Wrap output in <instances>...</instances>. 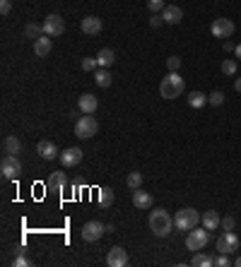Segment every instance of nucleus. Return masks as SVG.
Wrapping results in <instances>:
<instances>
[{"instance_id": "obj_25", "label": "nucleus", "mask_w": 241, "mask_h": 267, "mask_svg": "<svg viewBox=\"0 0 241 267\" xmlns=\"http://www.w3.org/2000/svg\"><path fill=\"white\" fill-rule=\"evenodd\" d=\"M191 265H193V267H212V265H215V260H212L210 255H203V253L198 250V253L191 258Z\"/></svg>"}, {"instance_id": "obj_8", "label": "nucleus", "mask_w": 241, "mask_h": 267, "mask_svg": "<svg viewBox=\"0 0 241 267\" xmlns=\"http://www.w3.org/2000/svg\"><path fill=\"white\" fill-rule=\"evenodd\" d=\"M109 231L101 222H96V219H92V222H87L85 226H82V241H87V243H96L104 233Z\"/></svg>"}, {"instance_id": "obj_42", "label": "nucleus", "mask_w": 241, "mask_h": 267, "mask_svg": "<svg viewBox=\"0 0 241 267\" xmlns=\"http://www.w3.org/2000/svg\"><path fill=\"white\" fill-rule=\"evenodd\" d=\"M234 265H237V267H241V255H239V258H237V263H234Z\"/></svg>"}, {"instance_id": "obj_18", "label": "nucleus", "mask_w": 241, "mask_h": 267, "mask_svg": "<svg viewBox=\"0 0 241 267\" xmlns=\"http://www.w3.org/2000/svg\"><path fill=\"white\" fill-rule=\"evenodd\" d=\"M162 19H164L167 24H179V22L184 19V10L176 7V5H167V7L162 10Z\"/></svg>"}, {"instance_id": "obj_22", "label": "nucleus", "mask_w": 241, "mask_h": 267, "mask_svg": "<svg viewBox=\"0 0 241 267\" xmlns=\"http://www.w3.org/2000/svg\"><path fill=\"white\" fill-rule=\"evenodd\" d=\"M111 80H113L111 72L106 70V68H96V70H94V82H96L101 89L111 87Z\"/></svg>"}, {"instance_id": "obj_11", "label": "nucleus", "mask_w": 241, "mask_h": 267, "mask_svg": "<svg viewBox=\"0 0 241 267\" xmlns=\"http://www.w3.org/2000/svg\"><path fill=\"white\" fill-rule=\"evenodd\" d=\"M130 260H128V253L121 248V246H113V248H109V253H106V265L109 267H126Z\"/></svg>"}, {"instance_id": "obj_20", "label": "nucleus", "mask_w": 241, "mask_h": 267, "mask_svg": "<svg viewBox=\"0 0 241 267\" xmlns=\"http://www.w3.org/2000/svg\"><path fill=\"white\" fill-rule=\"evenodd\" d=\"M200 222H203V226L207 231H215L220 224H222V219H220V214L215 212V210H207V212L200 217Z\"/></svg>"}, {"instance_id": "obj_31", "label": "nucleus", "mask_w": 241, "mask_h": 267, "mask_svg": "<svg viewBox=\"0 0 241 267\" xmlns=\"http://www.w3.org/2000/svg\"><path fill=\"white\" fill-rule=\"evenodd\" d=\"M96 68H99L96 55H94V58H82V70H85V72H94Z\"/></svg>"}, {"instance_id": "obj_13", "label": "nucleus", "mask_w": 241, "mask_h": 267, "mask_svg": "<svg viewBox=\"0 0 241 267\" xmlns=\"http://www.w3.org/2000/svg\"><path fill=\"white\" fill-rule=\"evenodd\" d=\"M68 188V176L63 174V171H53L51 176L46 178V190H51V193H63Z\"/></svg>"}, {"instance_id": "obj_10", "label": "nucleus", "mask_w": 241, "mask_h": 267, "mask_svg": "<svg viewBox=\"0 0 241 267\" xmlns=\"http://www.w3.org/2000/svg\"><path fill=\"white\" fill-rule=\"evenodd\" d=\"M41 24H44V34H48L51 39H56V36H60L65 32V22H63L60 15H48Z\"/></svg>"}, {"instance_id": "obj_28", "label": "nucleus", "mask_w": 241, "mask_h": 267, "mask_svg": "<svg viewBox=\"0 0 241 267\" xmlns=\"http://www.w3.org/2000/svg\"><path fill=\"white\" fill-rule=\"evenodd\" d=\"M24 34H27V39H39V36L44 34V24H27L24 27Z\"/></svg>"}, {"instance_id": "obj_16", "label": "nucleus", "mask_w": 241, "mask_h": 267, "mask_svg": "<svg viewBox=\"0 0 241 267\" xmlns=\"http://www.w3.org/2000/svg\"><path fill=\"white\" fill-rule=\"evenodd\" d=\"M77 108H80L82 113H90V116H92L94 111L99 108V99H96L94 94H82V96L77 99Z\"/></svg>"}, {"instance_id": "obj_15", "label": "nucleus", "mask_w": 241, "mask_h": 267, "mask_svg": "<svg viewBox=\"0 0 241 267\" xmlns=\"http://www.w3.org/2000/svg\"><path fill=\"white\" fill-rule=\"evenodd\" d=\"M51 48H53V39L48 34H41L39 39H34V53L39 58H46V55L51 53Z\"/></svg>"}, {"instance_id": "obj_14", "label": "nucleus", "mask_w": 241, "mask_h": 267, "mask_svg": "<svg viewBox=\"0 0 241 267\" xmlns=\"http://www.w3.org/2000/svg\"><path fill=\"white\" fill-rule=\"evenodd\" d=\"M37 154L41 157V159H46V161H53L60 157V152H58V147L51 140H41V142L37 144Z\"/></svg>"}, {"instance_id": "obj_26", "label": "nucleus", "mask_w": 241, "mask_h": 267, "mask_svg": "<svg viewBox=\"0 0 241 267\" xmlns=\"http://www.w3.org/2000/svg\"><path fill=\"white\" fill-rule=\"evenodd\" d=\"M116 200L111 188H99V205L101 207H111V202Z\"/></svg>"}, {"instance_id": "obj_2", "label": "nucleus", "mask_w": 241, "mask_h": 267, "mask_svg": "<svg viewBox=\"0 0 241 267\" xmlns=\"http://www.w3.org/2000/svg\"><path fill=\"white\" fill-rule=\"evenodd\" d=\"M184 89H186L184 77L179 72H167V77L159 85V94H162V99H176V96L184 94Z\"/></svg>"}, {"instance_id": "obj_41", "label": "nucleus", "mask_w": 241, "mask_h": 267, "mask_svg": "<svg viewBox=\"0 0 241 267\" xmlns=\"http://www.w3.org/2000/svg\"><path fill=\"white\" fill-rule=\"evenodd\" d=\"M234 55H237V58L241 60V44H237V51H234Z\"/></svg>"}, {"instance_id": "obj_38", "label": "nucleus", "mask_w": 241, "mask_h": 267, "mask_svg": "<svg viewBox=\"0 0 241 267\" xmlns=\"http://www.w3.org/2000/svg\"><path fill=\"white\" fill-rule=\"evenodd\" d=\"M12 265H15V267H27V265H29V260H27V258H24V255H17V258H15V263H12Z\"/></svg>"}, {"instance_id": "obj_6", "label": "nucleus", "mask_w": 241, "mask_h": 267, "mask_svg": "<svg viewBox=\"0 0 241 267\" xmlns=\"http://www.w3.org/2000/svg\"><path fill=\"white\" fill-rule=\"evenodd\" d=\"M0 174H2V178H7V180L22 176V164H19V159L15 157V154H2Z\"/></svg>"}, {"instance_id": "obj_40", "label": "nucleus", "mask_w": 241, "mask_h": 267, "mask_svg": "<svg viewBox=\"0 0 241 267\" xmlns=\"http://www.w3.org/2000/svg\"><path fill=\"white\" fill-rule=\"evenodd\" d=\"M234 89L241 94V77H237V82H234Z\"/></svg>"}, {"instance_id": "obj_24", "label": "nucleus", "mask_w": 241, "mask_h": 267, "mask_svg": "<svg viewBox=\"0 0 241 267\" xmlns=\"http://www.w3.org/2000/svg\"><path fill=\"white\" fill-rule=\"evenodd\" d=\"M207 104V94L203 91H188V106L191 108H203Z\"/></svg>"}, {"instance_id": "obj_35", "label": "nucleus", "mask_w": 241, "mask_h": 267, "mask_svg": "<svg viewBox=\"0 0 241 267\" xmlns=\"http://www.w3.org/2000/svg\"><path fill=\"white\" fill-rule=\"evenodd\" d=\"M215 265H217V267H229V265H232V260H229V255H227V253H220V258L215 260Z\"/></svg>"}, {"instance_id": "obj_19", "label": "nucleus", "mask_w": 241, "mask_h": 267, "mask_svg": "<svg viewBox=\"0 0 241 267\" xmlns=\"http://www.w3.org/2000/svg\"><path fill=\"white\" fill-rule=\"evenodd\" d=\"M80 27H82V32H85L87 36H96L99 32H101V19L94 17V15H90V17L82 19V24H80Z\"/></svg>"}, {"instance_id": "obj_4", "label": "nucleus", "mask_w": 241, "mask_h": 267, "mask_svg": "<svg viewBox=\"0 0 241 267\" xmlns=\"http://www.w3.org/2000/svg\"><path fill=\"white\" fill-rule=\"evenodd\" d=\"M96 130H99V123L94 121V116H90V113H85V116L77 118V123H75V135H77L80 140H90V137H94Z\"/></svg>"}, {"instance_id": "obj_27", "label": "nucleus", "mask_w": 241, "mask_h": 267, "mask_svg": "<svg viewBox=\"0 0 241 267\" xmlns=\"http://www.w3.org/2000/svg\"><path fill=\"white\" fill-rule=\"evenodd\" d=\"M207 104H210V106H222L224 104V91H220V89H215V91H210V94H207Z\"/></svg>"}, {"instance_id": "obj_5", "label": "nucleus", "mask_w": 241, "mask_h": 267, "mask_svg": "<svg viewBox=\"0 0 241 267\" xmlns=\"http://www.w3.org/2000/svg\"><path fill=\"white\" fill-rule=\"evenodd\" d=\"M207 241H210V231H207V229H198V226H195V229H191V231H186V248L188 250H195V253H198V250H203L205 246H207Z\"/></svg>"}, {"instance_id": "obj_33", "label": "nucleus", "mask_w": 241, "mask_h": 267, "mask_svg": "<svg viewBox=\"0 0 241 267\" xmlns=\"http://www.w3.org/2000/svg\"><path fill=\"white\" fill-rule=\"evenodd\" d=\"M167 70L169 72H179V70H181V58H179V55H171V58H167Z\"/></svg>"}, {"instance_id": "obj_32", "label": "nucleus", "mask_w": 241, "mask_h": 267, "mask_svg": "<svg viewBox=\"0 0 241 267\" xmlns=\"http://www.w3.org/2000/svg\"><path fill=\"white\" fill-rule=\"evenodd\" d=\"M147 7H149V12L159 15V12L167 7V2H164V0H147Z\"/></svg>"}, {"instance_id": "obj_23", "label": "nucleus", "mask_w": 241, "mask_h": 267, "mask_svg": "<svg viewBox=\"0 0 241 267\" xmlns=\"http://www.w3.org/2000/svg\"><path fill=\"white\" fill-rule=\"evenodd\" d=\"M96 60H99V68H111L113 63H116V53H113L111 48H101L96 53Z\"/></svg>"}, {"instance_id": "obj_34", "label": "nucleus", "mask_w": 241, "mask_h": 267, "mask_svg": "<svg viewBox=\"0 0 241 267\" xmlns=\"http://www.w3.org/2000/svg\"><path fill=\"white\" fill-rule=\"evenodd\" d=\"M220 226H222L224 231H234V226H237V219H234V217H224Z\"/></svg>"}, {"instance_id": "obj_37", "label": "nucleus", "mask_w": 241, "mask_h": 267, "mask_svg": "<svg viewBox=\"0 0 241 267\" xmlns=\"http://www.w3.org/2000/svg\"><path fill=\"white\" fill-rule=\"evenodd\" d=\"M222 48H224V53H234V51H237V46H234L229 39H224L222 41Z\"/></svg>"}, {"instance_id": "obj_3", "label": "nucleus", "mask_w": 241, "mask_h": 267, "mask_svg": "<svg viewBox=\"0 0 241 267\" xmlns=\"http://www.w3.org/2000/svg\"><path fill=\"white\" fill-rule=\"evenodd\" d=\"M200 217H203V214H198V210L184 207V210H179V212L174 214V226H176L179 231H191V229H195V226L200 224Z\"/></svg>"}, {"instance_id": "obj_29", "label": "nucleus", "mask_w": 241, "mask_h": 267, "mask_svg": "<svg viewBox=\"0 0 241 267\" xmlns=\"http://www.w3.org/2000/svg\"><path fill=\"white\" fill-rule=\"evenodd\" d=\"M126 183H128L130 190H138V188L143 185V174H140V171H133V174H128V180H126Z\"/></svg>"}, {"instance_id": "obj_12", "label": "nucleus", "mask_w": 241, "mask_h": 267, "mask_svg": "<svg viewBox=\"0 0 241 267\" xmlns=\"http://www.w3.org/2000/svg\"><path fill=\"white\" fill-rule=\"evenodd\" d=\"M82 154H85V152H82L80 147H68V149L60 152L58 159H60V164H63L65 169H70V166H77V164L82 161Z\"/></svg>"}, {"instance_id": "obj_17", "label": "nucleus", "mask_w": 241, "mask_h": 267, "mask_svg": "<svg viewBox=\"0 0 241 267\" xmlns=\"http://www.w3.org/2000/svg\"><path fill=\"white\" fill-rule=\"evenodd\" d=\"M152 195L149 193H145L143 188H138V190H133V205L138 207V210H149L152 207Z\"/></svg>"}, {"instance_id": "obj_36", "label": "nucleus", "mask_w": 241, "mask_h": 267, "mask_svg": "<svg viewBox=\"0 0 241 267\" xmlns=\"http://www.w3.org/2000/svg\"><path fill=\"white\" fill-rule=\"evenodd\" d=\"M12 10V0H0V15H7Z\"/></svg>"}, {"instance_id": "obj_30", "label": "nucleus", "mask_w": 241, "mask_h": 267, "mask_svg": "<svg viewBox=\"0 0 241 267\" xmlns=\"http://www.w3.org/2000/svg\"><path fill=\"white\" fill-rule=\"evenodd\" d=\"M237 60H232V58H224L222 60V72L224 75H237Z\"/></svg>"}, {"instance_id": "obj_7", "label": "nucleus", "mask_w": 241, "mask_h": 267, "mask_svg": "<svg viewBox=\"0 0 241 267\" xmlns=\"http://www.w3.org/2000/svg\"><path fill=\"white\" fill-rule=\"evenodd\" d=\"M234 29H237V24L227 17L215 19V22L210 24V34L215 36V39H229V36L234 34Z\"/></svg>"}, {"instance_id": "obj_39", "label": "nucleus", "mask_w": 241, "mask_h": 267, "mask_svg": "<svg viewBox=\"0 0 241 267\" xmlns=\"http://www.w3.org/2000/svg\"><path fill=\"white\" fill-rule=\"evenodd\" d=\"M162 22H164V19H162V15H152V17H149V24H152L154 29H157V27H162Z\"/></svg>"}, {"instance_id": "obj_21", "label": "nucleus", "mask_w": 241, "mask_h": 267, "mask_svg": "<svg viewBox=\"0 0 241 267\" xmlns=\"http://www.w3.org/2000/svg\"><path fill=\"white\" fill-rule=\"evenodd\" d=\"M19 149H22V144H19V140L15 135H7V137L2 140V154H15V157H17Z\"/></svg>"}, {"instance_id": "obj_9", "label": "nucleus", "mask_w": 241, "mask_h": 267, "mask_svg": "<svg viewBox=\"0 0 241 267\" xmlns=\"http://www.w3.org/2000/svg\"><path fill=\"white\" fill-rule=\"evenodd\" d=\"M239 250V236L234 231H222L220 233V238H217V253H227V255H232V253H237Z\"/></svg>"}, {"instance_id": "obj_1", "label": "nucleus", "mask_w": 241, "mask_h": 267, "mask_svg": "<svg viewBox=\"0 0 241 267\" xmlns=\"http://www.w3.org/2000/svg\"><path fill=\"white\" fill-rule=\"evenodd\" d=\"M174 229H176L174 226V217H169V212L164 207H154L149 212V231L154 233L157 238H167Z\"/></svg>"}]
</instances>
